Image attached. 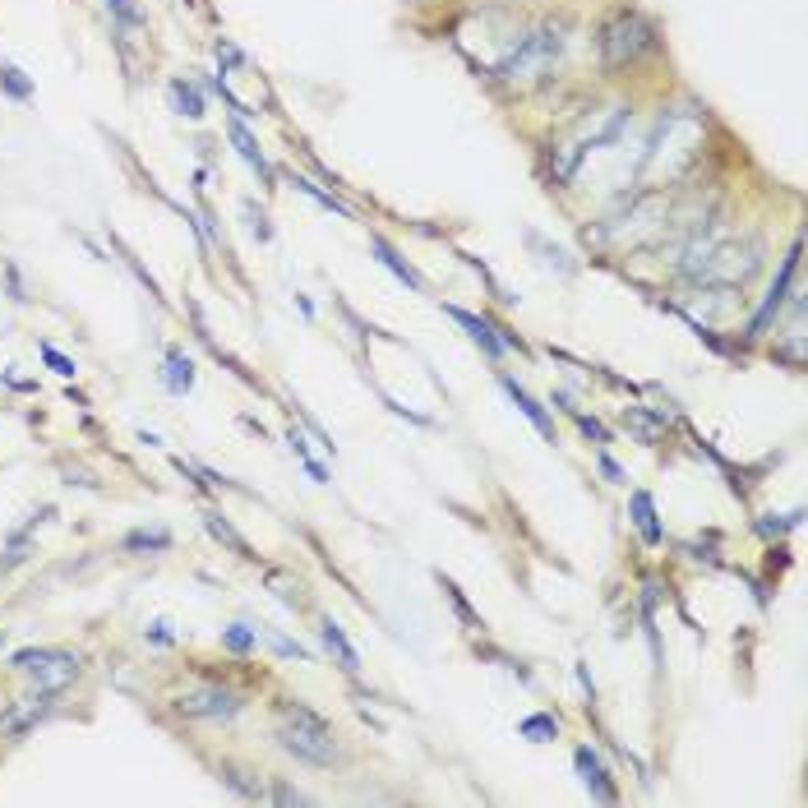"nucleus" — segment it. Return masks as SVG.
Segmentation results:
<instances>
[{
	"label": "nucleus",
	"instance_id": "obj_28",
	"mask_svg": "<svg viewBox=\"0 0 808 808\" xmlns=\"http://www.w3.org/2000/svg\"><path fill=\"white\" fill-rule=\"evenodd\" d=\"M601 471H605V481H610V485H624V471L610 462V453H601Z\"/></svg>",
	"mask_w": 808,
	"mask_h": 808
},
{
	"label": "nucleus",
	"instance_id": "obj_11",
	"mask_svg": "<svg viewBox=\"0 0 808 808\" xmlns=\"http://www.w3.org/2000/svg\"><path fill=\"white\" fill-rule=\"evenodd\" d=\"M633 527L642 531V541L647 545H661L665 541V527H661V518H656V504H652V495L647 490H633Z\"/></svg>",
	"mask_w": 808,
	"mask_h": 808
},
{
	"label": "nucleus",
	"instance_id": "obj_29",
	"mask_svg": "<svg viewBox=\"0 0 808 808\" xmlns=\"http://www.w3.org/2000/svg\"><path fill=\"white\" fill-rule=\"evenodd\" d=\"M148 638H153V642H162V647H167V642H171L167 624H153V628H148Z\"/></svg>",
	"mask_w": 808,
	"mask_h": 808
},
{
	"label": "nucleus",
	"instance_id": "obj_16",
	"mask_svg": "<svg viewBox=\"0 0 808 808\" xmlns=\"http://www.w3.org/2000/svg\"><path fill=\"white\" fill-rule=\"evenodd\" d=\"M167 93H171V102H176V111H181V116H190V121H199V116H204V97L194 93L190 84H181V79H171V88H167Z\"/></svg>",
	"mask_w": 808,
	"mask_h": 808
},
{
	"label": "nucleus",
	"instance_id": "obj_10",
	"mask_svg": "<svg viewBox=\"0 0 808 808\" xmlns=\"http://www.w3.org/2000/svg\"><path fill=\"white\" fill-rule=\"evenodd\" d=\"M370 250H374V254H379V264H384V268H388V273H393V278H398V282H402V287H411V291H425L421 273H416V268H411V264H407V259H402V254H398V250H393V245H388V241H384V236H370Z\"/></svg>",
	"mask_w": 808,
	"mask_h": 808
},
{
	"label": "nucleus",
	"instance_id": "obj_18",
	"mask_svg": "<svg viewBox=\"0 0 808 808\" xmlns=\"http://www.w3.org/2000/svg\"><path fill=\"white\" fill-rule=\"evenodd\" d=\"M254 642H259V628H245V624L222 628V647H227V652H236V656L254 652Z\"/></svg>",
	"mask_w": 808,
	"mask_h": 808
},
{
	"label": "nucleus",
	"instance_id": "obj_4",
	"mask_svg": "<svg viewBox=\"0 0 808 808\" xmlns=\"http://www.w3.org/2000/svg\"><path fill=\"white\" fill-rule=\"evenodd\" d=\"M661 47V37H656L652 19L638 10H615L610 14V24L601 28V65L605 70H628V65H638L642 56H652V51Z\"/></svg>",
	"mask_w": 808,
	"mask_h": 808
},
{
	"label": "nucleus",
	"instance_id": "obj_27",
	"mask_svg": "<svg viewBox=\"0 0 808 808\" xmlns=\"http://www.w3.org/2000/svg\"><path fill=\"white\" fill-rule=\"evenodd\" d=\"M273 799H278V804H310V799H305L301 790H291V785H278V790H273Z\"/></svg>",
	"mask_w": 808,
	"mask_h": 808
},
{
	"label": "nucleus",
	"instance_id": "obj_9",
	"mask_svg": "<svg viewBox=\"0 0 808 808\" xmlns=\"http://www.w3.org/2000/svg\"><path fill=\"white\" fill-rule=\"evenodd\" d=\"M499 384H504V393H508V398H513V407H518L522 416H527V421L536 425V430H541L545 439H559V435H555V421H550V411H545L541 402L531 398V393H527V388L518 384V379H508V374H504V379H499Z\"/></svg>",
	"mask_w": 808,
	"mask_h": 808
},
{
	"label": "nucleus",
	"instance_id": "obj_5",
	"mask_svg": "<svg viewBox=\"0 0 808 808\" xmlns=\"http://www.w3.org/2000/svg\"><path fill=\"white\" fill-rule=\"evenodd\" d=\"M176 712L190 716V721H231V716L241 712V698L231 693V688H190V693H181L176 698Z\"/></svg>",
	"mask_w": 808,
	"mask_h": 808
},
{
	"label": "nucleus",
	"instance_id": "obj_14",
	"mask_svg": "<svg viewBox=\"0 0 808 808\" xmlns=\"http://www.w3.org/2000/svg\"><path fill=\"white\" fill-rule=\"evenodd\" d=\"M319 638H324V647L342 661V670H347V675H356V670H361V656H356V647H351L347 633H342L333 619H324V624H319Z\"/></svg>",
	"mask_w": 808,
	"mask_h": 808
},
{
	"label": "nucleus",
	"instance_id": "obj_19",
	"mask_svg": "<svg viewBox=\"0 0 808 808\" xmlns=\"http://www.w3.org/2000/svg\"><path fill=\"white\" fill-rule=\"evenodd\" d=\"M291 185H296V190H305V194H310L314 204H324L328 213H338V218H351V208H347V204H338L333 194H324V190H319V185H314V181H305V176H291Z\"/></svg>",
	"mask_w": 808,
	"mask_h": 808
},
{
	"label": "nucleus",
	"instance_id": "obj_24",
	"mask_svg": "<svg viewBox=\"0 0 808 808\" xmlns=\"http://www.w3.org/2000/svg\"><path fill=\"white\" fill-rule=\"evenodd\" d=\"M107 10H111V19H121L125 28L139 24V5H134V0H107Z\"/></svg>",
	"mask_w": 808,
	"mask_h": 808
},
{
	"label": "nucleus",
	"instance_id": "obj_3",
	"mask_svg": "<svg viewBox=\"0 0 808 808\" xmlns=\"http://www.w3.org/2000/svg\"><path fill=\"white\" fill-rule=\"evenodd\" d=\"M564 42H568V37H564V24H541V28H531V33L518 37V47H513L504 61L495 65V79H499V84H531V79H541V74L559 61Z\"/></svg>",
	"mask_w": 808,
	"mask_h": 808
},
{
	"label": "nucleus",
	"instance_id": "obj_15",
	"mask_svg": "<svg viewBox=\"0 0 808 808\" xmlns=\"http://www.w3.org/2000/svg\"><path fill=\"white\" fill-rule=\"evenodd\" d=\"M162 379H167L171 393H190V388H194V361L185 356L181 347L167 351V374H162Z\"/></svg>",
	"mask_w": 808,
	"mask_h": 808
},
{
	"label": "nucleus",
	"instance_id": "obj_2",
	"mask_svg": "<svg viewBox=\"0 0 808 808\" xmlns=\"http://www.w3.org/2000/svg\"><path fill=\"white\" fill-rule=\"evenodd\" d=\"M278 744L287 753H296L301 762H314V767H333L342 758L338 735L328 730L324 716H314L301 702H282V725H278Z\"/></svg>",
	"mask_w": 808,
	"mask_h": 808
},
{
	"label": "nucleus",
	"instance_id": "obj_12",
	"mask_svg": "<svg viewBox=\"0 0 808 808\" xmlns=\"http://www.w3.org/2000/svg\"><path fill=\"white\" fill-rule=\"evenodd\" d=\"M444 310H448V319H458V324L467 328L471 338L481 342V351H485V356H499V351H504V338H495V328L485 324L481 314H471V310H458V305H444Z\"/></svg>",
	"mask_w": 808,
	"mask_h": 808
},
{
	"label": "nucleus",
	"instance_id": "obj_7",
	"mask_svg": "<svg viewBox=\"0 0 808 808\" xmlns=\"http://www.w3.org/2000/svg\"><path fill=\"white\" fill-rule=\"evenodd\" d=\"M795 268H799V245H795V250H790V254H785V264H781V278L772 282V291H767V301H762L758 319H753V328H748V333H753V338H758L762 328H767V324H772V319H776V314H781L785 296H790V287H795Z\"/></svg>",
	"mask_w": 808,
	"mask_h": 808
},
{
	"label": "nucleus",
	"instance_id": "obj_1",
	"mask_svg": "<svg viewBox=\"0 0 808 808\" xmlns=\"http://www.w3.org/2000/svg\"><path fill=\"white\" fill-rule=\"evenodd\" d=\"M762 264L758 241H693L679 259V273L702 287H744Z\"/></svg>",
	"mask_w": 808,
	"mask_h": 808
},
{
	"label": "nucleus",
	"instance_id": "obj_6",
	"mask_svg": "<svg viewBox=\"0 0 808 808\" xmlns=\"http://www.w3.org/2000/svg\"><path fill=\"white\" fill-rule=\"evenodd\" d=\"M14 665L28 670V675L37 679V688H61V684H70V679L79 675V661L65 656V652H19L14 656Z\"/></svg>",
	"mask_w": 808,
	"mask_h": 808
},
{
	"label": "nucleus",
	"instance_id": "obj_8",
	"mask_svg": "<svg viewBox=\"0 0 808 808\" xmlns=\"http://www.w3.org/2000/svg\"><path fill=\"white\" fill-rule=\"evenodd\" d=\"M578 758V772H582V781H587V790H591V799H601V804H615L619 799V790H615V781H610V772H605V762L591 753L587 744L573 753Z\"/></svg>",
	"mask_w": 808,
	"mask_h": 808
},
{
	"label": "nucleus",
	"instance_id": "obj_26",
	"mask_svg": "<svg viewBox=\"0 0 808 808\" xmlns=\"http://www.w3.org/2000/svg\"><path fill=\"white\" fill-rule=\"evenodd\" d=\"M268 642H273V652L278 656H296V661H305V647H296V642L282 638V633H268Z\"/></svg>",
	"mask_w": 808,
	"mask_h": 808
},
{
	"label": "nucleus",
	"instance_id": "obj_23",
	"mask_svg": "<svg viewBox=\"0 0 808 808\" xmlns=\"http://www.w3.org/2000/svg\"><path fill=\"white\" fill-rule=\"evenodd\" d=\"M37 351H42V361H47V365H51V370H56V374H65V379H70V374L79 370V365H74L70 356H61V351L51 347V342H42V347H37Z\"/></svg>",
	"mask_w": 808,
	"mask_h": 808
},
{
	"label": "nucleus",
	"instance_id": "obj_22",
	"mask_svg": "<svg viewBox=\"0 0 808 808\" xmlns=\"http://www.w3.org/2000/svg\"><path fill=\"white\" fill-rule=\"evenodd\" d=\"M171 536L167 531H130L125 536V550H167Z\"/></svg>",
	"mask_w": 808,
	"mask_h": 808
},
{
	"label": "nucleus",
	"instance_id": "obj_21",
	"mask_svg": "<svg viewBox=\"0 0 808 808\" xmlns=\"http://www.w3.org/2000/svg\"><path fill=\"white\" fill-rule=\"evenodd\" d=\"M204 522H208V531H213V536H218V541H227V545H231V550H236V555L254 559V555H250V545H245V541H241V536H236V531H231V527H227V522H222V518H218V513H204Z\"/></svg>",
	"mask_w": 808,
	"mask_h": 808
},
{
	"label": "nucleus",
	"instance_id": "obj_25",
	"mask_svg": "<svg viewBox=\"0 0 808 808\" xmlns=\"http://www.w3.org/2000/svg\"><path fill=\"white\" fill-rule=\"evenodd\" d=\"M573 416H578V425H582V435H591L596 444H610V430H605L601 421H591V416H582L578 407H573Z\"/></svg>",
	"mask_w": 808,
	"mask_h": 808
},
{
	"label": "nucleus",
	"instance_id": "obj_20",
	"mask_svg": "<svg viewBox=\"0 0 808 808\" xmlns=\"http://www.w3.org/2000/svg\"><path fill=\"white\" fill-rule=\"evenodd\" d=\"M0 88H5L14 102H28V97H33V84H28L24 74L14 70V65H5V61H0Z\"/></svg>",
	"mask_w": 808,
	"mask_h": 808
},
{
	"label": "nucleus",
	"instance_id": "obj_17",
	"mask_svg": "<svg viewBox=\"0 0 808 808\" xmlns=\"http://www.w3.org/2000/svg\"><path fill=\"white\" fill-rule=\"evenodd\" d=\"M518 735L522 739H531V744H545V739H555L559 735V721H555V716H527V721H522L518 725Z\"/></svg>",
	"mask_w": 808,
	"mask_h": 808
},
{
	"label": "nucleus",
	"instance_id": "obj_13",
	"mask_svg": "<svg viewBox=\"0 0 808 808\" xmlns=\"http://www.w3.org/2000/svg\"><path fill=\"white\" fill-rule=\"evenodd\" d=\"M227 134H231V144L241 148V157H245V162H250L254 171H259V176H273V167H268V157L259 153V139H254V134L245 130V121H241V116H231V121H227Z\"/></svg>",
	"mask_w": 808,
	"mask_h": 808
}]
</instances>
